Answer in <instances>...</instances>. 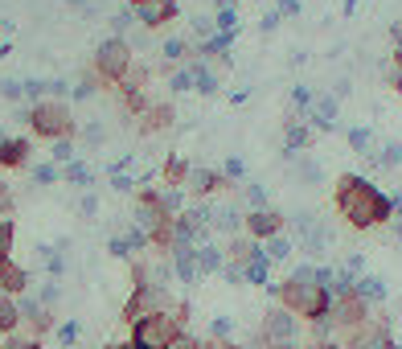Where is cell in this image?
<instances>
[{
	"mask_svg": "<svg viewBox=\"0 0 402 349\" xmlns=\"http://www.w3.org/2000/svg\"><path fill=\"white\" fill-rule=\"evenodd\" d=\"M394 239L402 243V218H394Z\"/></svg>",
	"mask_w": 402,
	"mask_h": 349,
	"instance_id": "cell-55",
	"label": "cell"
},
{
	"mask_svg": "<svg viewBox=\"0 0 402 349\" xmlns=\"http://www.w3.org/2000/svg\"><path fill=\"white\" fill-rule=\"evenodd\" d=\"M29 152H33V144L25 136L0 140V169H25L29 165Z\"/></svg>",
	"mask_w": 402,
	"mask_h": 349,
	"instance_id": "cell-17",
	"label": "cell"
},
{
	"mask_svg": "<svg viewBox=\"0 0 402 349\" xmlns=\"http://www.w3.org/2000/svg\"><path fill=\"white\" fill-rule=\"evenodd\" d=\"M279 21H284V16H279V12H275V8H271V12H267V16H263V33H271V29H275V25H279Z\"/></svg>",
	"mask_w": 402,
	"mask_h": 349,
	"instance_id": "cell-51",
	"label": "cell"
},
{
	"mask_svg": "<svg viewBox=\"0 0 402 349\" xmlns=\"http://www.w3.org/2000/svg\"><path fill=\"white\" fill-rule=\"evenodd\" d=\"M127 8L136 12V21H140L144 29H160V25L177 21V8H181V0H131Z\"/></svg>",
	"mask_w": 402,
	"mask_h": 349,
	"instance_id": "cell-12",
	"label": "cell"
},
{
	"mask_svg": "<svg viewBox=\"0 0 402 349\" xmlns=\"http://www.w3.org/2000/svg\"><path fill=\"white\" fill-rule=\"evenodd\" d=\"M136 185H140L136 177H127V173H111V189H115V193H127V189H136Z\"/></svg>",
	"mask_w": 402,
	"mask_h": 349,
	"instance_id": "cell-42",
	"label": "cell"
},
{
	"mask_svg": "<svg viewBox=\"0 0 402 349\" xmlns=\"http://www.w3.org/2000/svg\"><path fill=\"white\" fill-rule=\"evenodd\" d=\"M8 333H21V309H16V296L0 292V337Z\"/></svg>",
	"mask_w": 402,
	"mask_h": 349,
	"instance_id": "cell-25",
	"label": "cell"
},
{
	"mask_svg": "<svg viewBox=\"0 0 402 349\" xmlns=\"http://www.w3.org/2000/svg\"><path fill=\"white\" fill-rule=\"evenodd\" d=\"M201 349H242V346H238V341H222V337H205Z\"/></svg>",
	"mask_w": 402,
	"mask_h": 349,
	"instance_id": "cell-48",
	"label": "cell"
},
{
	"mask_svg": "<svg viewBox=\"0 0 402 349\" xmlns=\"http://www.w3.org/2000/svg\"><path fill=\"white\" fill-rule=\"evenodd\" d=\"M62 181H70V185H90V169H86L82 160H70V165H62Z\"/></svg>",
	"mask_w": 402,
	"mask_h": 349,
	"instance_id": "cell-31",
	"label": "cell"
},
{
	"mask_svg": "<svg viewBox=\"0 0 402 349\" xmlns=\"http://www.w3.org/2000/svg\"><path fill=\"white\" fill-rule=\"evenodd\" d=\"M390 86H394V91H399V95H402V70H399V66L390 70Z\"/></svg>",
	"mask_w": 402,
	"mask_h": 349,
	"instance_id": "cell-53",
	"label": "cell"
},
{
	"mask_svg": "<svg viewBox=\"0 0 402 349\" xmlns=\"http://www.w3.org/2000/svg\"><path fill=\"white\" fill-rule=\"evenodd\" d=\"M263 251H267V259H271V263H284V259L296 251V243H292L288 234H275V239H267V243H263Z\"/></svg>",
	"mask_w": 402,
	"mask_h": 349,
	"instance_id": "cell-29",
	"label": "cell"
},
{
	"mask_svg": "<svg viewBox=\"0 0 402 349\" xmlns=\"http://www.w3.org/2000/svg\"><path fill=\"white\" fill-rule=\"evenodd\" d=\"M222 177H226V181H230V185H234V181H242V177H247V165H242V160H238V156H230V160H226V165H222Z\"/></svg>",
	"mask_w": 402,
	"mask_h": 349,
	"instance_id": "cell-39",
	"label": "cell"
},
{
	"mask_svg": "<svg viewBox=\"0 0 402 349\" xmlns=\"http://www.w3.org/2000/svg\"><path fill=\"white\" fill-rule=\"evenodd\" d=\"M222 280H226V284H247L242 263H226V267H222Z\"/></svg>",
	"mask_w": 402,
	"mask_h": 349,
	"instance_id": "cell-45",
	"label": "cell"
},
{
	"mask_svg": "<svg viewBox=\"0 0 402 349\" xmlns=\"http://www.w3.org/2000/svg\"><path fill=\"white\" fill-rule=\"evenodd\" d=\"M333 206H337V214L345 218V226H353V230H374V226L394 222L390 193H382V189H378L370 177H362V173H341V177H337Z\"/></svg>",
	"mask_w": 402,
	"mask_h": 349,
	"instance_id": "cell-1",
	"label": "cell"
},
{
	"mask_svg": "<svg viewBox=\"0 0 402 349\" xmlns=\"http://www.w3.org/2000/svg\"><path fill=\"white\" fill-rule=\"evenodd\" d=\"M296 177L312 185V181H321V165L316 160H296Z\"/></svg>",
	"mask_w": 402,
	"mask_h": 349,
	"instance_id": "cell-40",
	"label": "cell"
},
{
	"mask_svg": "<svg viewBox=\"0 0 402 349\" xmlns=\"http://www.w3.org/2000/svg\"><path fill=\"white\" fill-rule=\"evenodd\" d=\"M304 119L312 132H333L337 128V95H316L312 107L304 111Z\"/></svg>",
	"mask_w": 402,
	"mask_h": 349,
	"instance_id": "cell-14",
	"label": "cell"
},
{
	"mask_svg": "<svg viewBox=\"0 0 402 349\" xmlns=\"http://www.w3.org/2000/svg\"><path fill=\"white\" fill-rule=\"evenodd\" d=\"M33 181H37V185H53V181H62V169H58V165H37V169H33Z\"/></svg>",
	"mask_w": 402,
	"mask_h": 349,
	"instance_id": "cell-38",
	"label": "cell"
},
{
	"mask_svg": "<svg viewBox=\"0 0 402 349\" xmlns=\"http://www.w3.org/2000/svg\"><path fill=\"white\" fill-rule=\"evenodd\" d=\"M173 296L164 284H131V296L123 300V325L140 321L144 313H173Z\"/></svg>",
	"mask_w": 402,
	"mask_h": 349,
	"instance_id": "cell-7",
	"label": "cell"
},
{
	"mask_svg": "<svg viewBox=\"0 0 402 349\" xmlns=\"http://www.w3.org/2000/svg\"><path fill=\"white\" fill-rule=\"evenodd\" d=\"M214 29L218 33H238V8H218L214 12Z\"/></svg>",
	"mask_w": 402,
	"mask_h": 349,
	"instance_id": "cell-32",
	"label": "cell"
},
{
	"mask_svg": "<svg viewBox=\"0 0 402 349\" xmlns=\"http://www.w3.org/2000/svg\"><path fill=\"white\" fill-rule=\"evenodd\" d=\"M185 189H189L193 197H210V193H222V189H234V185L222 177V169H189Z\"/></svg>",
	"mask_w": 402,
	"mask_h": 349,
	"instance_id": "cell-13",
	"label": "cell"
},
{
	"mask_svg": "<svg viewBox=\"0 0 402 349\" xmlns=\"http://www.w3.org/2000/svg\"><path fill=\"white\" fill-rule=\"evenodd\" d=\"M284 226H288V218H284L279 210H271V206H263V210H251V214H247V222H242V230H247L255 243H267V239L284 234Z\"/></svg>",
	"mask_w": 402,
	"mask_h": 349,
	"instance_id": "cell-11",
	"label": "cell"
},
{
	"mask_svg": "<svg viewBox=\"0 0 402 349\" xmlns=\"http://www.w3.org/2000/svg\"><path fill=\"white\" fill-rule=\"evenodd\" d=\"M394 66L402 70V45H394Z\"/></svg>",
	"mask_w": 402,
	"mask_h": 349,
	"instance_id": "cell-56",
	"label": "cell"
},
{
	"mask_svg": "<svg viewBox=\"0 0 402 349\" xmlns=\"http://www.w3.org/2000/svg\"><path fill=\"white\" fill-rule=\"evenodd\" d=\"M103 349H131V341H111V346H103Z\"/></svg>",
	"mask_w": 402,
	"mask_h": 349,
	"instance_id": "cell-54",
	"label": "cell"
},
{
	"mask_svg": "<svg viewBox=\"0 0 402 349\" xmlns=\"http://www.w3.org/2000/svg\"><path fill=\"white\" fill-rule=\"evenodd\" d=\"M168 86H173L177 95H181V91H193V70H189V62H185V66H177V70L168 74Z\"/></svg>",
	"mask_w": 402,
	"mask_h": 349,
	"instance_id": "cell-33",
	"label": "cell"
},
{
	"mask_svg": "<svg viewBox=\"0 0 402 349\" xmlns=\"http://www.w3.org/2000/svg\"><path fill=\"white\" fill-rule=\"evenodd\" d=\"M242 222H247V214H238L234 206H214V214H210V230H222V234H242Z\"/></svg>",
	"mask_w": 402,
	"mask_h": 349,
	"instance_id": "cell-19",
	"label": "cell"
},
{
	"mask_svg": "<svg viewBox=\"0 0 402 349\" xmlns=\"http://www.w3.org/2000/svg\"><path fill=\"white\" fill-rule=\"evenodd\" d=\"M304 349H345L341 341H308Z\"/></svg>",
	"mask_w": 402,
	"mask_h": 349,
	"instance_id": "cell-52",
	"label": "cell"
},
{
	"mask_svg": "<svg viewBox=\"0 0 402 349\" xmlns=\"http://www.w3.org/2000/svg\"><path fill=\"white\" fill-rule=\"evenodd\" d=\"M70 160H78L74 156V140H53V165H70Z\"/></svg>",
	"mask_w": 402,
	"mask_h": 349,
	"instance_id": "cell-37",
	"label": "cell"
},
{
	"mask_svg": "<svg viewBox=\"0 0 402 349\" xmlns=\"http://www.w3.org/2000/svg\"><path fill=\"white\" fill-rule=\"evenodd\" d=\"M271 259H267V251L259 247V255H251L247 263H242V276H247V284H255V288H271Z\"/></svg>",
	"mask_w": 402,
	"mask_h": 349,
	"instance_id": "cell-20",
	"label": "cell"
},
{
	"mask_svg": "<svg viewBox=\"0 0 402 349\" xmlns=\"http://www.w3.org/2000/svg\"><path fill=\"white\" fill-rule=\"evenodd\" d=\"M353 292L374 309V304H382L386 296H390V288H386V280L382 276H374V272H366V276H357V284H353Z\"/></svg>",
	"mask_w": 402,
	"mask_h": 349,
	"instance_id": "cell-21",
	"label": "cell"
},
{
	"mask_svg": "<svg viewBox=\"0 0 402 349\" xmlns=\"http://www.w3.org/2000/svg\"><path fill=\"white\" fill-rule=\"evenodd\" d=\"M12 206H16V197H12L8 181H0V218H8V214H12Z\"/></svg>",
	"mask_w": 402,
	"mask_h": 349,
	"instance_id": "cell-43",
	"label": "cell"
},
{
	"mask_svg": "<svg viewBox=\"0 0 402 349\" xmlns=\"http://www.w3.org/2000/svg\"><path fill=\"white\" fill-rule=\"evenodd\" d=\"M210 337L234 341V321H230V317H214V321H210Z\"/></svg>",
	"mask_w": 402,
	"mask_h": 349,
	"instance_id": "cell-36",
	"label": "cell"
},
{
	"mask_svg": "<svg viewBox=\"0 0 402 349\" xmlns=\"http://www.w3.org/2000/svg\"><path fill=\"white\" fill-rule=\"evenodd\" d=\"M0 349H45L37 337H29V333H8L4 341H0Z\"/></svg>",
	"mask_w": 402,
	"mask_h": 349,
	"instance_id": "cell-34",
	"label": "cell"
},
{
	"mask_svg": "<svg viewBox=\"0 0 402 349\" xmlns=\"http://www.w3.org/2000/svg\"><path fill=\"white\" fill-rule=\"evenodd\" d=\"M189 70H193V91H197V95H214V91L222 86L218 70H210L205 58H189Z\"/></svg>",
	"mask_w": 402,
	"mask_h": 349,
	"instance_id": "cell-22",
	"label": "cell"
},
{
	"mask_svg": "<svg viewBox=\"0 0 402 349\" xmlns=\"http://www.w3.org/2000/svg\"><path fill=\"white\" fill-rule=\"evenodd\" d=\"M222 267H226V251L205 239V243L197 247V272H201V276H222Z\"/></svg>",
	"mask_w": 402,
	"mask_h": 349,
	"instance_id": "cell-23",
	"label": "cell"
},
{
	"mask_svg": "<svg viewBox=\"0 0 402 349\" xmlns=\"http://www.w3.org/2000/svg\"><path fill=\"white\" fill-rule=\"evenodd\" d=\"M300 329H304V321H300V317H292L284 304H271V309L263 313V321H259L255 346H259V349L292 346V341H300Z\"/></svg>",
	"mask_w": 402,
	"mask_h": 349,
	"instance_id": "cell-6",
	"label": "cell"
},
{
	"mask_svg": "<svg viewBox=\"0 0 402 349\" xmlns=\"http://www.w3.org/2000/svg\"><path fill=\"white\" fill-rule=\"evenodd\" d=\"M275 12H279V16H296V12H300V0H279Z\"/></svg>",
	"mask_w": 402,
	"mask_h": 349,
	"instance_id": "cell-50",
	"label": "cell"
},
{
	"mask_svg": "<svg viewBox=\"0 0 402 349\" xmlns=\"http://www.w3.org/2000/svg\"><path fill=\"white\" fill-rule=\"evenodd\" d=\"M140 119H144V123H140V132H144V136L164 132V128L173 123V107H168V103H148V111H144Z\"/></svg>",
	"mask_w": 402,
	"mask_h": 349,
	"instance_id": "cell-24",
	"label": "cell"
},
{
	"mask_svg": "<svg viewBox=\"0 0 402 349\" xmlns=\"http://www.w3.org/2000/svg\"><path fill=\"white\" fill-rule=\"evenodd\" d=\"M160 53H164V62H168V66H181V62H189L193 41H189V37H168V41L160 45Z\"/></svg>",
	"mask_w": 402,
	"mask_h": 349,
	"instance_id": "cell-26",
	"label": "cell"
},
{
	"mask_svg": "<svg viewBox=\"0 0 402 349\" xmlns=\"http://www.w3.org/2000/svg\"><path fill=\"white\" fill-rule=\"evenodd\" d=\"M185 333V325L177 321V313H144L140 321H131L127 341L131 349H168Z\"/></svg>",
	"mask_w": 402,
	"mask_h": 349,
	"instance_id": "cell-4",
	"label": "cell"
},
{
	"mask_svg": "<svg viewBox=\"0 0 402 349\" xmlns=\"http://www.w3.org/2000/svg\"><path fill=\"white\" fill-rule=\"evenodd\" d=\"M168 349H201V341H197L193 333H181V337H177V341H173Z\"/></svg>",
	"mask_w": 402,
	"mask_h": 349,
	"instance_id": "cell-47",
	"label": "cell"
},
{
	"mask_svg": "<svg viewBox=\"0 0 402 349\" xmlns=\"http://www.w3.org/2000/svg\"><path fill=\"white\" fill-rule=\"evenodd\" d=\"M16 309H21V325H25V333L29 337H49L53 333V309H45L41 300H37V292H25V296H16Z\"/></svg>",
	"mask_w": 402,
	"mask_h": 349,
	"instance_id": "cell-10",
	"label": "cell"
},
{
	"mask_svg": "<svg viewBox=\"0 0 402 349\" xmlns=\"http://www.w3.org/2000/svg\"><path fill=\"white\" fill-rule=\"evenodd\" d=\"M312 128H308V119H300V115H288V128H284V152L288 156H300L304 148H312Z\"/></svg>",
	"mask_w": 402,
	"mask_h": 349,
	"instance_id": "cell-16",
	"label": "cell"
},
{
	"mask_svg": "<svg viewBox=\"0 0 402 349\" xmlns=\"http://www.w3.org/2000/svg\"><path fill=\"white\" fill-rule=\"evenodd\" d=\"M53 333H58V349H78L82 325L78 321H62V325H53Z\"/></svg>",
	"mask_w": 402,
	"mask_h": 349,
	"instance_id": "cell-30",
	"label": "cell"
},
{
	"mask_svg": "<svg viewBox=\"0 0 402 349\" xmlns=\"http://www.w3.org/2000/svg\"><path fill=\"white\" fill-rule=\"evenodd\" d=\"M37 300H41L45 309H58V300H62V288H58V280H45V284H41V292H37Z\"/></svg>",
	"mask_w": 402,
	"mask_h": 349,
	"instance_id": "cell-35",
	"label": "cell"
},
{
	"mask_svg": "<svg viewBox=\"0 0 402 349\" xmlns=\"http://www.w3.org/2000/svg\"><path fill=\"white\" fill-rule=\"evenodd\" d=\"M82 140H86V144H103V128H99V123L82 128Z\"/></svg>",
	"mask_w": 402,
	"mask_h": 349,
	"instance_id": "cell-49",
	"label": "cell"
},
{
	"mask_svg": "<svg viewBox=\"0 0 402 349\" xmlns=\"http://www.w3.org/2000/svg\"><path fill=\"white\" fill-rule=\"evenodd\" d=\"M0 292H8V296H25V292H29V272H25L21 263L4 259V263H0Z\"/></svg>",
	"mask_w": 402,
	"mask_h": 349,
	"instance_id": "cell-18",
	"label": "cell"
},
{
	"mask_svg": "<svg viewBox=\"0 0 402 349\" xmlns=\"http://www.w3.org/2000/svg\"><path fill=\"white\" fill-rule=\"evenodd\" d=\"M185 177H189V160L168 156V160H164V185H168V189H181V185H185Z\"/></svg>",
	"mask_w": 402,
	"mask_h": 349,
	"instance_id": "cell-28",
	"label": "cell"
},
{
	"mask_svg": "<svg viewBox=\"0 0 402 349\" xmlns=\"http://www.w3.org/2000/svg\"><path fill=\"white\" fill-rule=\"evenodd\" d=\"M242 193H247V206H251V210H263V206H267V189H263V185H247Z\"/></svg>",
	"mask_w": 402,
	"mask_h": 349,
	"instance_id": "cell-41",
	"label": "cell"
},
{
	"mask_svg": "<svg viewBox=\"0 0 402 349\" xmlns=\"http://www.w3.org/2000/svg\"><path fill=\"white\" fill-rule=\"evenodd\" d=\"M168 263H173V280L177 284H197L201 280V272H197V247H173Z\"/></svg>",
	"mask_w": 402,
	"mask_h": 349,
	"instance_id": "cell-15",
	"label": "cell"
},
{
	"mask_svg": "<svg viewBox=\"0 0 402 349\" xmlns=\"http://www.w3.org/2000/svg\"><path fill=\"white\" fill-rule=\"evenodd\" d=\"M0 95H4V99H21V95H25V86H21L16 78H4V82H0Z\"/></svg>",
	"mask_w": 402,
	"mask_h": 349,
	"instance_id": "cell-46",
	"label": "cell"
},
{
	"mask_svg": "<svg viewBox=\"0 0 402 349\" xmlns=\"http://www.w3.org/2000/svg\"><path fill=\"white\" fill-rule=\"evenodd\" d=\"M78 214H82V218H95V214H99V197H95V193H82Z\"/></svg>",
	"mask_w": 402,
	"mask_h": 349,
	"instance_id": "cell-44",
	"label": "cell"
},
{
	"mask_svg": "<svg viewBox=\"0 0 402 349\" xmlns=\"http://www.w3.org/2000/svg\"><path fill=\"white\" fill-rule=\"evenodd\" d=\"M271 296H275L292 317H300L304 325L329 317V304H333L329 288L316 284V263H304V267H296L292 276H284L279 284H271Z\"/></svg>",
	"mask_w": 402,
	"mask_h": 349,
	"instance_id": "cell-2",
	"label": "cell"
},
{
	"mask_svg": "<svg viewBox=\"0 0 402 349\" xmlns=\"http://www.w3.org/2000/svg\"><path fill=\"white\" fill-rule=\"evenodd\" d=\"M131 45H127V37H107L99 49H95V62H90V70L99 74V82L103 86H119L123 78H127V70H131Z\"/></svg>",
	"mask_w": 402,
	"mask_h": 349,
	"instance_id": "cell-5",
	"label": "cell"
},
{
	"mask_svg": "<svg viewBox=\"0 0 402 349\" xmlns=\"http://www.w3.org/2000/svg\"><path fill=\"white\" fill-rule=\"evenodd\" d=\"M374 317V309L357 296V292H341V296H333V304H329V325H333V341H337V333H345V329H357L362 321H370Z\"/></svg>",
	"mask_w": 402,
	"mask_h": 349,
	"instance_id": "cell-8",
	"label": "cell"
},
{
	"mask_svg": "<svg viewBox=\"0 0 402 349\" xmlns=\"http://www.w3.org/2000/svg\"><path fill=\"white\" fill-rule=\"evenodd\" d=\"M292 230H296V239H300V251L312 255V259L333 247V230H329V222H321L316 214H296V218H292Z\"/></svg>",
	"mask_w": 402,
	"mask_h": 349,
	"instance_id": "cell-9",
	"label": "cell"
},
{
	"mask_svg": "<svg viewBox=\"0 0 402 349\" xmlns=\"http://www.w3.org/2000/svg\"><path fill=\"white\" fill-rule=\"evenodd\" d=\"M349 148H353L357 156H366V160H370V156L378 152V140H374V132H370V128H349Z\"/></svg>",
	"mask_w": 402,
	"mask_h": 349,
	"instance_id": "cell-27",
	"label": "cell"
},
{
	"mask_svg": "<svg viewBox=\"0 0 402 349\" xmlns=\"http://www.w3.org/2000/svg\"><path fill=\"white\" fill-rule=\"evenodd\" d=\"M25 119H29L33 136L49 140V144H53V140H70V136H74V128H78L74 111H70L62 99H37V103H29Z\"/></svg>",
	"mask_w": 402,
	"mask_h": 349,
	"instance_id": "cell-3",
	"label": "cell"
}]
</instances>
